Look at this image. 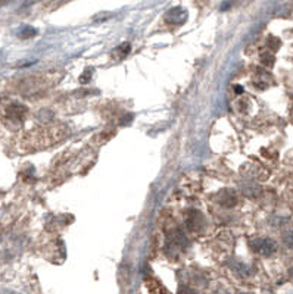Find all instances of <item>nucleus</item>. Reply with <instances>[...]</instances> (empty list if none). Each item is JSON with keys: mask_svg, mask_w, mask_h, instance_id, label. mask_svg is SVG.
I'll list each match as a JSON object with an SVG mask.
<instances>
[{"mask_svg": "<svg viewBox=\"0 0 293 294\" xmlns=\"http://www.w3.org/2000/svg\"><path fill=\"white\" fill-rule=\"evenodd\" d=\"M0 113H2V118L6 125L20 127L27 115V108L18 102L3 100V102H0Z\"/></svg>", "mask_w": 293, "mask_h": 294, "instance_id": "f257e3e1", "label": "nucleus"}, {"mask_svg": "<svg viewBox=\"0 0 293 294\" xmlns=\"http://www.w3.org/2000/svg\"><path fill=\"white\" fill-rule=\"evenodd\" d=\"M252 249L255 253L262 254V256H271L274 251L277 250V244L276 241H272L270 239H258L255 241H252Z\"/></svg>", "mask_w": 293, "mask_h": 294, "instance_id": "f03ea898", "label": "nucleus"}, {"mask_svg": "<svg viewBox=\"0 0 293 294\" xmlns=\"http://www.w3.org/2000/svg\"><path fill=\"white\" fill-rule=\"evenodd\" d=\"M186 18H187V13L183 8H173L165 15V21L170 24H181L186 21Z\"/></svg>", "mask_w": 293, "mask_h": 294, "instance_id": "7ed1b4c3", "label": "nucleus"}, {"mask_svg": "<svg viewBox=\"0 0 293 294\" xmlns=\"http://www.w3.org/2000/svg\"><path fill=\"white\" fill-rule=\"evenodd\" d=\"M130 50H131L130 43H122L120 44L118 47H115V49L112 50V56H114L115 59H122V57H125V56L130 53Z\"/></svg>", "mask_w": 293, "mask_h": 294, "instance_id": "20e7f679", "label": "nucleus"}, {"mask_svg": "<svg viewBox=\"0 0 293 294\" xmlns=\"http://www.w3.org/2000/svg\"><path fill=\"white\" fill-rule=\"evenodd\" d=\"M236 203H237L236 194H234L233 191H230V190H226V191L223 193V197H221V205H223V206L231 207L234 206Z\"/></svg>", "mask_w": 293, "mask_h": 294, "instance_id": "39448f33", "label": "nucleus"}, {"mask_svg": "<svg viewBox=\"0 0 293 294\" xmlns=\"http://www.w3.org/2000/svg\"><path fill=\"white\" fill-rule=\"evenodd\" d=\"M66 2H69V0H52V6H53V8H58V6L65 5Z\"/></svg>", "mask_w": 293, "mask_h": 294, "instance_id": "423d86ee", "label": "nucleus"}]
</instances>
